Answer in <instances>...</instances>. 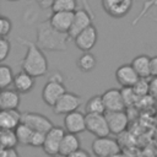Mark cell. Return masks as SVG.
<instances>
[{"mask_svg": "<svg viewBox=\"0 0 157 157\" xmlns=\"http://www.w3.org/2000/svg\"><path fill=\"white\" fill-rule=\"evenodd\" d=\"M34 78L32 75L27 74L26 71L21 70L20 72H17L15 75V78H13V88L20 92L21 94H25V93H28L33 90L34 87Z\"/></svg>", "mask_w": 157, "mask_h": 157, "instance_id": "cell-20", "label": "cell"}, {"mask_svg": "<svg viewBox=\"0 0 157 157\" xmlns=\"http://www.w3.org/2000/svg\"><path fill=\"white\" fill-rule=\"evenodd\" d=\"M21 104V93L15 88H5L0 92V108L1 109H18Z\"/></svg>", "mask_w": 157, "mask_h": 157, "instance_id": "cell-18", "label": "cell"}, {"mask_svg": "<svg viewBox=\"0 0 157 157\" xmlns=\"http://www.w3.org/2000/svg\"><path fill=\"white\" fill-rule=\"evenodd\" d=\"M64 128L66 132L77 135L83 132L86 130V114L80 110H75L64 115Z\"/></svg>", "mask_w": 157, "mask_h": 157, "instance_id": "cell-14", "label": "cell"}, {"mask_svg": "<svg viewBox=\"0 0 157 157\" xmlns=\"http://www.w3.org/2000/svg\"><path fill=\"white\" fill-rule=\"evenodd\" d=\"M0 144L1 147L11 148L18 145V139L16 136L15 130L11 129H0Z\"/></svg>", "mask_w": 157, "mask_h": 157, "instance_id": "cell-24", "label": "cell"}, {"mask_svg": "<svg viewBox=\"0 0 157 157\" xmlns=\"http://www.w3.org/2000/svg\"><path fill=\"white\" fill-rule=\"evenodd\" d=\"M115 80L121 87H134L140 76L131 64H123L115 70Z\"/></svg>", "mask_w": 157, "mask_h": 157, "instance_id": "cell-15", "label": "cell"}, {"mask_svg": "<svg viewBox=\"0 0 157 157\" xmlns=\"http://www.w3.org/2000/svg\"><path fill=\"white\" fill-rule=\"evenodd\" d=\"M150 93L157 94V76H153L150 80Z\"/></svg>", "mask_w": 157, "mask_h": 157, "instance_id": "cell-34", "label": "cell"}, {"mask_svg": "<svg viewBox=\"0 0 157 157\" xmlns=\"http://www.w3.org/2000/svg\"><path fill=\"white\" fill-rule=\"evenodd\" d=\"M86 130L96 137L109 136L110 129L104 114H86Z\"/></svg>", "mask_w": 157, "mask_h": 157, "instance_id": "cell-6", "label": "cell"}, {"mask_svg": "<svg viewBox=\"0 0 157 157\" xmlns=\"http://www.w3.org/2000/svg\"><path fill=\"white\" fill-rule=\"evenodd\" d=\"M49 157H58V156H49Z\"/></svg>", "mask_w": 157, "mask_h": 157, "instance_id": "cell-37", "label": "cell"}, {"mask_svg": "<svg viewBox=\"0 0 157 157\" xmlns=\"http://www.w3.org/2000/svg\"><path fill=\"white\" fill-rule=\"evenodd\" d=\"M12 31V22L9 17H0V37H7Z\"/></svg>", "mask_w": 157, "mask_h": 157, "instance_id": "cell-30", "label": "cell"}, {"mask_svg": "<svg viewBox=\"0 0 157 157\" xmlns=\"http://www.w3.org/2000/svg\"><path fill=\"white\" fill-rule=\"evenodd\" d=\"M135 94L137 97H142L146 96L150 92V81H147V78H141L135 83V86L132 87Z\"/></svg>", "mask_w": 157, "mask_h": 157, "instance_id": "cell-28", "label": "cell"}, {"mask_svg": "<svg viewBox=\"0 0 157 157\" xmlns=\"http://www.w3.org/2000/svg\"><path fill=\"white\" fill-rule=\"evenodd\" d=\"M66 92V88L63 83V76L59 72H54L50 78L47 81V83L43 86L42 90V99L43 102L49 105L54 107L55 103L59 101V98Z\"/></svg>", "mask_w": 157, "mask_h": 157, "instance_id": "cell-3", "label": "cell"}, {"mask_svg": "<svg viewBox=\"0 0 157 157\" xmlns=\"http://www.w3.org/2000/svg\"><path fill=\"white\" fill-rule=\"evenodd\" d=\"M11 52V42L7 37H0V61H5Z\"/></svg>", "mask_w": 157, "mask_h": 157, "instance_id": "cell-29", "label": "cell"}, {"mask_svg": "<svg viewBox=\"0 0 157 157\" xmlns=\"http://www.w3.org/2000/svg\"><path fill=\"white\" fill-rule=\"evenodd\" d=\"M109 157H125L121 152H119V153H115V155H113V156H109Z\"/></svg>", "mask_w": 157, "mask_h": 157, "instance_id": "cell-36", "label": "cell"}, {"mask_svg": "<svg viewBox=\"0 0 157 157\" xmlns=\"http://www.w3.org/2000/svg\"><path fill=\"white\" fill-rule=\"evenodd\" d=\"M77 67L82 72H91L97 66V59L91 52H85L77 58Z\"/></svg>", "mask_w": 157, "mask_h": 157, "instance_id": "cell-23", "label": "cell"}, {"mask_svg": "<svg viewBox=\"0 0 157 157\" xmlns=\"http://www.w3.org/2000/svg\"><path fill=\"white\" fill-rule=\"evenodd\" d=\"M81 103H82V99L78 94L66 91L53 107V112L58 115H66L71 112L77 110Z\"/></svg>", "mask_w": 157, "mask_h": 157, "instance_id": "cell-5", "label": "cell"}, {"mask_svg": "<svg viewBox=\"0 0 157 157\" xmlns=\"http://www.w3.org/2000/svg\"><path fill=\"white\" fill-rule=\"evenodd\" d=\"M45 134L47 132H42V131H33V135L31 137L29 141V146L31 147H43L44 142H45Z\"/></svg>", "mask_w": 157, "mask_h": 157, "instance_id": "cell-31", "label": "cell"}, {"mask_svg": "<svg viewBox=\"0 0 157 157\" xmlns=\"http://www.w3.org/2000/svg\"><path fill=\"white\" fill-rule=\"evenodd\" d=\"M157 76V55L151 58V77Z\"/></svg>", "mask_w": 157, "mask_h": 157, "instance_id": "cell-35", "label": "cell"}, {"mask_svg": "<svg viewBox=\"0 0 157 157\" xmlns=\"http://www.w3.org/2000/svg\"><path fill=\"white\" fill-rule=\"evenodd\" d=\"M92 25V15L87 9H77L74 12V21L72 26L69 31V36L71 39H74L80 32H82L85 28L90 27Z\"/></svg>", "mask_w": 157, "mask_h": 157, "instance_id": "cell-12", "label": "cell"}, {"mask_svg": "<svg viewBox=\"0 0 157 157\" xmlns=\"http://www.w3.org/2000/svg\"><path fill=\"white\" fill-rule=\"evenodd\" d=\"M74 12H71V11L53 12L50 15V17L48 18V21L54 29H56L61 33H69V31L72 26V21H74Z\"/></svg>", "mask_w": 157, "mask_h": 157, "instance_id": "cell-16", "label": "cell"}, {"mask_svg": "<svg viewBox=\"0 0 157 157\" xmlns=\"http://www.w3.org/2000/svg\"><path fill=\"white\" fill-rule=\"evenodd\" d=\"M13 78H15V75L11 66L6 64H1L0 65V88L5 90L9 86L13 85Z\"/></svg>", "mask_w": 157, "mask_h": 157, "instance_id": "cell-25", "label": "cell"}, {"mask_svg": "<svg viewBox=\"0 0 157 157\" xmlns=\"http://www.w3.org/2000/svg\"><path fill=\"white\" fill-rule=\"evenodd\" d=\"M92 153L96 157H109L120 152V145L118 141L109 136L96 137L91 145Z\"/></svg>", "mask_w": 157, "mask_h": 157, "instance_id": "cell-4", "label": "cell"}, {"mask_svg": "<svg viewBox=\"0 0 157 157\" xmlns=\"http://www.w3.org/2000/svg\"><path fill=\"white\" fill-rule=\"evenodd\" d=\"M81 148V141L77 134H71V132H66L61 140L60 144V148H59V156L66 157L71 153H74L75 151Z\"/></svg>", "mask_w": 157, "mask_h": 157, "instance_id": "cell-19", "label": "cell"}, {"mask_svg": "<svg viewBox=\"0 0 157 157\" xmlns=\"http://www.w3.org/2000/svg\"><path fill=\"white\" fill-rule=\"evenodd\" d=\"M0 157H20V155L16 151L15 147H11V148L1 147V150H0Z\"/></svg>", "mask_w": 157, "mask_h": 157, "instance_id": "cell-32", "label": "cell"}, {"mask_svg": "<svg viewBox=\"0 0 157 157\" xmlns=\"http://www.w3.org/2000/svg\"><path fill=\"white\" fill-rule=\"evenodd\" d=\"M66 157H91V156H90V153H88L86 150L80 148V150L75 151L74 153H71V155H69V156H66Z\"/></svg>", "mask_w": 157, "mask_h": 157, "instance_id": "cell-33", "label": "cell"}, {"mask_svg": "<svg viewBox=\"0 0 157 157\" xmlns=\"http://www.w3.org/2000/svg\"><path fill=\"white\" fill-rule=\"evenodd\" d=\"M131 65L141 78L151 77V58L148 55L141 54L135 56L131 61Z\"/></svg>", "mask_w": 157, "mask_h": 157, "instance_id": "cell-21", "label": "cell"}, {"mask_svg": "<svg viewBox=\"0 0 157 157\" xmlns=\"http://www.w3.org/2000/svg\"><path fill=\"white\" fill-rule=\"evenodd\" d=\"M72 40L81 52H91V49L96 45L98 40V31L93 25H91L90 27L80 32Z\"/></svg>", "mask_w": 157, "mask_h": 157, "instance_id": "cell-10", "label": "cell"}, {"mask_svg": "<svg viewBox=\"0 0 157 157\" xmlns=\"http://www.w3.org/2000/svg\"><path fill=\"white\" fill-rule=\"evenodd\" d=\"M105 118L110 129V134L120 135L124 132L129 125V117L125 110L119 112H105Z\"/></svg>", "mask_w": 157, "mask_h": 157, "instance_id": "cell-13", "label": "cell"}, {"mask_svg": "<svg viewBox=\"0 0 157 157\" xmlns=\"http://www.w3.org/2000/svg\"><path fill=\"white\" fill-rule=\"evenodd\" d=\"M9 1H17V0H9Z\"/></svg>", "mask_w": 157, "mask_h": 157, "instance_id": "cell-38", "label": "cell"}, {"mask_svg": "<svg viewBox=\"0 0 157 157\" xmlns=\"http://www.w3.org/2000/svg\"><path fill=\"white\" fill-rule=\"evenodd\" d=\"M22 123L28 125L33 131H42V132H48L54 126L48 117L36 112L22 113Z\"/></svg>", "mask_w": 157, "mask_h": 157, "instance_id": "cell-8", "label": "cell"}, {"mask_svg": "<svg viewBox=\"0 0 157 157\" xmlns=\"http://www.w3.org/2000/svg\"><path fill=\"white\" fill-rule=\"evenodd\" d=\"M22 123V113L18 109H1L0 129L15 130Z\"/></svg>", "mask_w": 157, "mask_h": 157, "instance_id": "cell-17", "label": "cell"}, {"mask_svg": "<svg viewBox=\"0 0 157 157\" xmlns=\"http://www.w3.org/2000/svg\"><path fill=\"white\" fill-rule=\"evenodd\" d=\"M15 132H16V136H17V139H18V144H20V145L29 146V141H31V137H32V135H33V130H32L28 125L21 123V124L15 129Z\"/></svg>", "mask_w": 157, "mask_h": 157, "instance_id": "cell-27", "label": "cell"}, {"mask_svg": "<svg viewBox=\"0 0 157 157\" xmlns=\"http://www.w3.org/2000/svg\"><path fill=\"white\" fill-rule=\"evenodd\" d=\"M103 102L107 112H119L126 108L121 90L118 88H108L102 93Z\"/></svg>", "mask_w": 157, "mask_h": 157, "instance_id": "cell-11", "label": "cell"}, {"mask_svg": "<svg viewBox=\"0 0 157 157\" xmlns=\"http://www.w3.org/2000/svg\"><path fill=\"white\" fill-rule=\"evenodd\" d=\"M66 134L65 128L54 125L47 134H45V142L43 145V151L48 156H59V148L64 135Z\"/></svg>", "mask_w": 157, "mask_h": 157, "instance_id": "cell-7", "label": "cell"}, {"mask_svg": "<svg viewBox=\"0 0 157 157\" xmlns=\"http://www.w3.org/2000/svg\"><path fill=\"white\" fill-rule=\"evenodd\" d=\"M102 7L108 16L121 18L130 12L132 0H102Z\"/></svg>", "mask_w": 157, "mask_h": 157, "instance_id": "cell-9", "label": "cell"}, {"mask_svg": "<svg viewBox=\"0 0 157 157\" xmlns=\"http://www.w3.org/2000/svg\"><path fill=\"white\" fill-rule=\"evenodd\" d=\"M21 43L25 44L27 48L26 54L21 61V69L27 74L32 75L33 77L44 76L49 70V65L43 50L37 45V43L25 39H22Z\"/></svg>", "mask_w": 157, "mask_h": 157, "instance_id": "cell-1", "label": "cell"}, {"mask_svg": "<svg viewBox=\"0 0 157 157\" xmlns=\"http://www.w3.org/2000/svg\"><path fill=\"white\" fill-rule=\"evenodd\" d=\"M86 114H104L107 112L102 94H96L88 98L85 105Z\"/></svg>", "mask_w": 157, "mask_h": 157, "instance_id": "cell-22", "label": "cell"}, {"mask_svg": "<svg viewBox=\"0 0 157 157\" xmlns=\"http://www.w3.org/2000/svg\"><path fill=\"white\" fill-rule=\"evenodd\" d=\"M70 36L67 33H61L54 29L49 21L42 22L37 28V45L42 50H65L67 40H70Z\"/></svg>", "mask_w": 157, "mask_h": 157, "instance_id": "cell-2", "label": "cell"}, {"mask_svg": "<svg viewBox=\"0 0 157 157\" xmlns=\"http://www.w3.org/2000/svg\"><path fill=\"white\" fill-rule=\"evenodd\" d=\"M50 9L53 12L58 11H76L77 10V0H52Z\"/></svg>", "mask_w": 157, "mask_h": 157, "instance_id": "cell-26", "label": "cell"}]
</instances>
